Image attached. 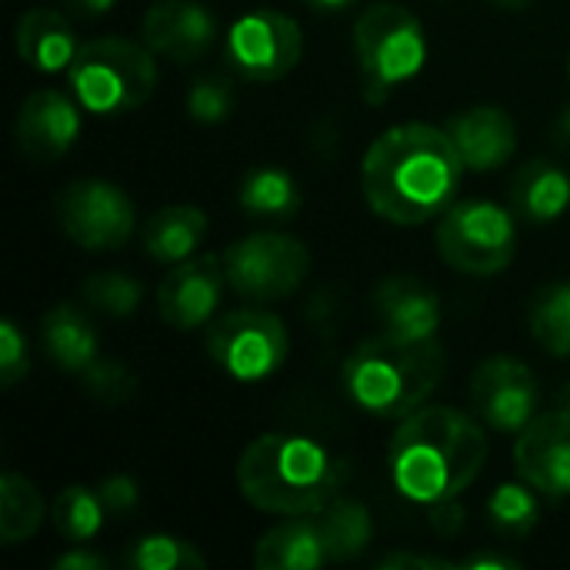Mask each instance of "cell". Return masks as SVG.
Returning <instances> with one entry per match:
<instances>
[{"label":"cell","mask_w":570,"mask_h":570,"mask_svg":"<svg viewBox=\"0 0 570 570\" xmlns=\"http://www.w3.org/2000/svg\"><path fill=\"white\" fill-rule=\"evenodd\" d=\"M27 371H30L27 344H23L17 324L13 321H3L0 324V384L3 387H13Z\"/></svg>","instance_id":"836d02e7"},{"label":"cell","mask_w":570,"mask_h":570,"mask_svg":"<svg viewBox=\"0 0 570 570\" xmlns=\"http://www.w3.org/2000/svg\"><path fill=\"white\" fill-rule=\"evenodd\" d=\"M234 107L230 83L224 77H200L187 94V110L197 124H220Z\"/></svg>","instance_id":"1f68e13d"},{"label":"cell","mask_w":570,"mask_h":570,"mask_svg":"<svg viewBox=\"0 0 570 570\" xmlns=\"http://www.w3.org/2000/svg\"><path fill=\"white\" fill-rule=\"evenodd\" d=\"M80 297L87 301L90 311H100L107 317H127L140 304V284L120 271H104L83 281Z\"/></svg>","instance_id":"f546056e"},{"label":"cell","mask_w":570,"mask_h":570,"mask_svg":"<svg viewBox=\"0 0 570 570\" xmlns=\"http://www.w3.org/2000/svg\"><path fill=\"white\" fill-rule=\"evenodd\" d=\"M17 57L23 63H30L40 73H57L67 70L80 50L73 27L50 7H33L17 20Z\"/></svg>","instance_id":"d6986e66"},{"label":"cell","mask_w":570,"mask_h":570,"mask_svg":"<svg viewBox=\"0 0 570 570\" xmlns=\"http://www.w3.org/2000/svg\"><path fill=\"white\" fill-rule=\"evenodd\" d=\"M220 261L227 284L250 301H281L294 294L311 271L304 240L277 230H257L230 244Z\"/></svg>","instance_id":"ba28073f"},{"label":"cell","mask_w":570,"mask_h":570,"mask_svg":"<svg viewBox=\"0 0 570 570\" xmlns=\"http://www.w3.org/2000/svg\"><path fill=\"white\" fill-rule=\"evenodd\" d=\"M67 77L83 110L117 117L150 100L157 87V63L147 43H134L127 37H97L80 43Z\"/></svg>","instance_id":"5b68a950"},{"label":"cell","mask_w":570,"mask_h":570,"mask_svg":"<svg viewBox=\"0 0 570 570\" xmlns=\"http://www.w3.org/2000/svg\"><path fill=\"white\" fill-rule=\"evenodd\" d=\"M43 521V498L33 481L20 474L0 478V541L7 548L37 534Z\"/></svg>","instance_id":"484cf974"},{"label":"cell","mask_w":570,"mask_h":570,"mask_svg":"<svg viewBox=\"0 0 570 570\" xmlns=\"http://www.w3.org/2000/svg\"><path fill=\"white\" fill-rule=\"evenodd\" d=\"M100 501H104V508L110 511V514H127V511H134L137 508V481L134 478H127V474H114V478H107L104 484H100Z\"/></svg>","instance_id":"e575fe53"},{"label":"cell","mask_w":570,"mask_h":570,"mask_svg":"<svg viewBox=\"0 0 570 570\" xmlns=\"http://www.w3.org/2000/svg\"><path fill=\"white\" fill-rule=\"evenodd\" d=\"M374 311L384 321V331L407 334V337H434L441 324V301L438 294L407 274L384 277L374 291Z\"/></svg>","instance_id":"ac0fdd59"},{"label":"cell","mask_w":570,"mask_h":570,"mask_svg":"<svg viewBox=\"0 0 570 570\" xmlns=\"http://www.w3.org/2000/svg\"><path fill=\"white\" fill-rule=\"evenodd\" d=\"M561 130H564V134H570V114L564 117V120H561Z\"/></svg>","instance_id":"b9f144b4"},{"label":"cell","mask_w":570,"mask_h":570,"mask_svg":"<svg viewBox=\"0 0 570 570\" xmlns=\"http://www.w3.org/2000/svg\"><path fill=\"white\" fill-rule=\"evenodd\" d=\"M67 7L80 17H100L114 7V0H67Z\"/></svg>","instance_id":"74e56055"},{"label":"cell","mask_w":570,"mask_h":570,"mask_svg":"<svg viewBox=\"0 0 570 570\" xmlns=\"http://www.w3.org/2000/svg\"><path fill=\"white\" fill-rule=\"evenodd\" d=\"M13 137L30 160H60L80 137V110L60 90H33L17 110Z\"/></svg>","instance_id":"2e32d148"},{"label":"cell","mask_w":570,"mask_h":570,"mask_svg":"<svg viewBox=\"0 0 570 570\" xmlns=\"http://www.w3.org/2000/svg\"><path fill=\"white\" fill-rule=\"evenodd\" d=\"M224 284V261H217L214 254H197L174 264V271L157 287L160 321L174 331H194L207 324L220 304Z\"/></svg>","instance_id":"4fadbf2b"},{"label":"cell","mask_w":570,"mask_h":570,"mask_svg":"<svg viewBox=\"0 0 570 570\" xmlns=\"http://www.w3.org/2000/svg\"><path fill=\"white\" fill-rule=\"evenodd\" d=\"M354 50L367 94L381 97L394 83L411 80L428 60L421 20L401 3H374L354 23Z\"/></svg>","instance_id":"8992f818"},{"label":"cell","mask_w":570,"mask_h":570,"mask_svg":"<svg viewBox=\"0 0 570 570\" xmlns=\"http://www.w3.org/2000/svg\"><path fill=\"white\" fill-rule=\"evenodd\" d=\"M304 53L301 23L281 10H250L227 33V63L247 80H281Z\"/></svg>","instance_id":"8fae6325"},{"label":"cell","mask_w":570,"mask_h":570,"mask_svg":"<svg viewBox=\"0 0 570 570\" xmlns=\"http://www.w3.org/2000/svg\"><path fill=\"white\" fill-rule=\"evenodd\" d=\"M488 461V438L478 421L454 407L414 411L391 441L394 488L417 504H444L464 494Z\"/></svg>","instance_id":"7a4b0ae2"},{"label":"cell","mask_w":570,"mask_h":570,"mask_svg":"<svg viewBox=\"0 0 570 570\" xmlns=\"http://www.w3.org/2000/svg\"><path fill=\"white\" fill-rule=\"evenodd\" d=\"M344 468L321 444L294 434H264L247 444L237 461L240 494L284 518L321 514L341 491Z\"/></svg>","instance_id":"3957f363"},{"label":"cell","mask_w":570,"mask_h":570,"mask_svg":"<svg viewBox=\"0 0 570 570\" xmlns=\"http://www.w3.org/2000/svg\"><path fill=\"white\" fill-rule=\"evenodd\" d=\"M444 377V347L438 337H407L384 331L367 337L344 361L347 397L374 414L404 421L414 414Z\"/></svg>","instance_id":"277c9868"},{"label":"cell","mask_w":570,"mask_h":570,"mask_svg":"<svg viewBox=\"0 0 570 570\" xmlns=\"http://www.w3.org/2000/svg\"><path fill=\"white\" fill-rule=\"evenodd\" d=\"M511 204L524 220L551 224L568 210L570 177L551 160H531L511 180Z\"/></svg>","instance_id":"44dd1931"},{"label":"cell","mask_w":570,"mask_h":570,"mask_svg":"<svg viewBox=\"0 0 570 570\" xmlns=\"http://www.w3.org/2000/svg\"><path fill=\"white\" fill-rule=\"evenodd\" d=\"M491 3H498V7H504V10H524L531 0H491Z\"/></svg>","instance_id":"ab89813d"},{"label":"cell","mask_w":570,"mask_h":570,"mask_svg":"<svg viewBox=\"0 0 570 570\" xmlns=\"http://www.w3.org/2000/svg\"><path fill=\"white\" fill-rule=\"evenodd\" d=\"M314 521L321 528V538H324L331 561L357 558L371 544V534H374L367 508L361 501H351V498H334Z\"/></svg>","instance_id":"d4e9b609"},{"label":"cell","mask_w":570,"mask_h":570,"mask_svg":"<svg viewBox=\"0 0 570 570\" xmlns=\"http://www.w3.org/2000/svg\"><path fill=\"white\" fill-rule=\"evenodd\" d=\"M104 564L107 561L100 554H90V551H70V554H63V558L53 561L57 570H100Z\"/></svg>","instance_id":"8d00e7d4"},{"label":"cell","mask_w":570,"mask_h":570,"mask_svg":"<svg viewBox=\"0 0 570 570\" xmlns=\"http://www.w3.org/2000/svg\"><path fill=\"white\" fill-rule=\"evenodd\" d=\"M127 564L137 570H200L207 568V558L190 541L167 538V534H150V538H140L130 548Z\"/></svg>","instance_id":"f1b7e54d"},{"label":"cell","mask_w":570,"mask_h":570,"mask_svg":"<svg viewBox=\"0 0 570 570\" xmlns=\"http://www.w3.org/2000/svg\"><path fill=\"white\" fill-rule=\"evenodd\" d=\"M514 217L491 200H461L441 214L438 250L444 264L471 277L501 274L514 261Z\"/></svg>","instance_id":"52a82bcc"},{"label":"cell","mask_w":570,"mask_h":570,"mask_svg":"<svg viewBox=\"0 0 570 570\" xmlns=\"http://www.w3.org/2000/svg\"><path fill=\"white\" fill-rule=\"evenodd\" d=\"M524 484L548 498H570V411L558 407L534 417L514 448Z\"/></svg>","instance_id":"5bb4252c"},{"label":"cell","mask_w":570,"mask_h":570,"mask_svg":"<svg viewBox=\"0 0 570 570\" xmlns=\"http://www.w3.org/2000/svg\"><path fill=\"white\" fill-rule=\"evenodd\" d=\"M534 488H521V484H504L491 494L488 501V518L501 534L521 538L538 524V501L531 494Z\"/></svg>","instance_id":"4dcf8cb0"},{"label":"cell","mask_w":570,"mask_h":570,"mask_svg":"<svg viewBox=\"0 0 570 570\" xmlns=\"http://www.w3.org/2000/svg\"><path fill=\"white\" fill-rule=\"evenodd\" d=\"M448 134L471 170H498L518 150L514 117L501 107H471L448 124Z\"/></svg>","instance_id":"e0dca14e"},{"label":"cell","mask_w":570,"mask_h":570,"mask_svg":"<svg viewBox=\"0 0 570 570\" xmlns=\"http://www.w3.org/2000/svg\"><path fill=\"white\" fill-rule=\"evenodd\" d=\"M531 334L534 341L554 354L570 357V284H551L544 287L531 304Z\"/></svg>","instance_id":"4316f807"},{"label":"cell","mask_w":570,"mask_h":570,"mask_svg":"<svg viewBox=\"0 0 570 570\" xmlns=\"http://www.w3.org/2000/svg\"><path fill=\"white\" fill-rule=\"evenodd\" d=\"M461 170L464 160L448 130L431 124H401L367 147L361 180L377 217L417 227L454 204Z\"/></svg>","instance_id":"6da1fadb"},{"label":"cell","mask_w":570,"mask_h":570,"mask_svg":"<svg viewBox=\"0 0 570 570\" xmlns=\"http://www.w3.org/2000/svg\"><path fill=\"white\" fill-rule=\"evenodd\" d=\"M53 214L60 230L83 250H117L137 227L134 200L107 180H73L57 200Z\"/></svg>","instance_id":"30bf717a"},{"label":"cell","mask_w":570,"mask_h":570,"mask_svg":"<svg viewBox=\"0 0 570 570\" xmlns=\"http://www.w3.org/2000/svg\"><path fill=\"white\" fill-rule=\"evenodd\" d=\"M314 10H327V13H334V10H344L347 3H354V0H307Z\"/></svg>","instance_id":"f35d334b"},{"label":"cell","mask_w":570,"mask_h":570,"mask_svg":"<svg viewBox=\"0 0 570 570\" xmlns=\"http://www.w3.org/2000/svg\"><path fill=\"white\" fill-rule=\"evenodd\" d=\"M291 337L277 314L244 307L207 327L210 361L234 381H264L287 361Z\"/></svg>","instance_id":"9c48e42d"},{"label":"cell","mask_w":570,"mask_h":570,"mask_svg":"<svg viewBox=\"0 0 570 570\" xmlns=\"http://www.w3.org/2000/svg\"><path fill=\"white\" fill-rule=\"evenodd\" d=\"M381 568H417V570H431V568H454L451 561H441V558H428V554H387L377 561Z\"/></svg>","instance_id":"d590c367"},{"label":"cell","mask_w":570,"mask_h":570,"mask_svg":"<svg viewBox=\"0 0 570 570\" xmlns=\"http://www.w3.org/2000/svg\"><path fill=\"white\" fill-rule=\"evenodd\" d=\"M568 67H570V63H568Z\"/></svg>","instance_id":"7bdbcfd3"},{"label":"cell","mask_w":570,"mask_h":570,"mask_svg":"<svg viewBox=\"0 0 570 570\" xmlns=\"http://www.w3.org/2000/svg\"><path fill=\"white\" fill-rule=\"evenodd\" d=\"M327 561L331 558H327L321 528L317 521H307V518H291L271 528L254 548V564L261 570H311Z\"/></svg>","instance_id":"ffe728a7"},{"label":"cell","mask_w":570,"mask_h":570,"mask_svg":"<svg viewBox=\"0 0 570 570\" xmlns=\"http://www.w3.org/2000/svg\"><path fill=\"white\" fill-rule=\"evenodd\" d=\"M558 407H564V411H570V384L561 391V397H558Z\"/></svg>","instance_id":"60d3db41"},{"label":"cell","mask_w":570,"mask_h":570,"mask_svg":"<svg viewBox=\"0 0 570 570\" xmlns=\"http://www.w3.org/2000/svg\"><path fill=\"white\" fill-rule=\"evenodd\" d=\"M541 384L518 357H488L471 374V404L494 431H524L538 414Z\"/></svg>","instance_id":"7c38bea8"},{"label":"cell","mask_w":570,"mask_h":570,"mask_svg":"<svg viewBox=\"0 0 570 570\" xmlns=\"http://www.w3.org/2000/svg\"><path fill=\"white\" fill-rule=\"evenodd\" d=\"M237 204L261 220H287L301 210V187L284 167H250L240 177Z\"/></svg>","instance_id":"cb8c5ba5"},{"label":"cell","mask_w":570,"mask_h":570,"mask_svg":"<svg viewBox=\"0 0 570 570\" xmlns=\"http://www.w3.org/2000/svg\"><path fill=\"white\" fill-rule=\"evenodd\" d=\"M40 337L50 361L63 371H87L97 361V331L73 304H57L53 311H47Z\"/></svg>","instance_id":"603a6c76"},{"label":"cell","mask_w":570,"mask_h":570,"mask_svg":"<svg viewBox=\"0 0 570 570\" xmlns=\"http://www.w3.org/2000/svg\"><path fill=\"white\" fill-rule=\"evenodd\" d=\"M204 237H207V214L190 204L160 207L144 224V250L160 264H180L194 257Z\"/></svg>","instance_id":"7402d4cb"},{"label":"cell","mask_w":570,"mask_h":570,"mask_svg":"<svg viewBox=\"0 0 570 570\" xmlns=\"http://www.w3.org/2000/svg\"><path fill=\"white\" fill-rule=\"evenodd\" d=\"M104 511L107 508H104L100 494H94L90 488L70 484L53 501V528L60 531V538H67L73 544H83L100 531Z\"/></svg>","instance_id":"83f0119b"},{"label":"cell","mask_w":570,"mask_h":570,"mask_svg":"<svg viewBox=\"0 0 570 570\" xmlns=\"http://www.w3.org/2000/svg\"><path fill=\"white\" fill-rule=\"evenodd\" d=\"M83 387L90 397H97L100 404H124L134 397L137 381L127 374V367L114 364V361H94L83 371Z\"/></svg>","instance_id":"d6a6232c"},{"label":"cell","mask_w":570,"mask_h":570,"mask_svg":"<svg viewBox=\"0 0 570 570\" xmlns=\"http://www.w3.org/2000/svg\"><path fill=\"white\" fill-rule=\"evenodd\" d=\"M140 33L154 53L174 63H194L210 50L217 37V20L207 7L194 0H157L144 13Z\"/></svg>","instance_id":"9a60e30c"}]
</instances>
